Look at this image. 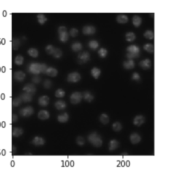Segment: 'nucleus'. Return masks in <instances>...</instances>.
<instances>
[{"instance_id": "f257e3e1", "label": "nucleus", "mask_w": 194, "mask_h": 174, "mask_svg": "<svg viewBox=\"0 0 194 174\" xmlns=\"http://www.w3.org/2000/svg\"><path fill=\"white\" fill-rule=\"evenodd\" d=\"M88 140L96 148H100L103 144V141L101 136L96 132H93L90 134L88 136Z\"/></svg>"}, {"instance_id": "f03ea898", "label": "nucleus", "mask_w": 194, "mask_h": 174, "mask_svg": "<svg viewBox=\"0 0 194 174\" xmlns=\"http://www.w3.org/2000/svg\"><path fill=\"white\" fill-rule=\"evenodd\" d=\"M128 53L127 57L129 60H132L134 58L139 57L140 49L138 46L131 45L127 48Z\"/></svg>"}, {"instance_id": "7ed1b4c3", "label": "nucleus", "mask_w": 194, "mask_h": 174, "mask_svg": "<svg viewBox=\"0 0 194 174\" xmlns=\"http://www.w3.org/2000/svg\"><path fill=\"white\" fill-rule=\"evenodd\" d=\"M83 96L79 92H74L71 94L70 97V102L73 105H77L81 102Z\"/></svg>"}, {"instance_id": "20e7f679", "label": "nucleus", "mask_w": 194, "mask_h": 174, "mask_svg": "<svg viewBox=\"0 0 194 174\" xmlns=\"http://www.w3.org/2000/svg\"><path fill=\"white\" fill-rule=\"evenodd\" d=\"M81 79L80 74L78 72H72L68 74L67 81L71 83H77Z\"/></svg>"}, {"instance_id": "39448f33", "label": "nucleus", "mask_w": 194, "mask_h": 174, "mask_svg": "<svg viewBox=\"0 0 194 174\" xmlns=\"http://www.w3.org/2000/svg\"><path fill=\"white\" fill-rule=\"evenodd\" d=\"M40 64L37 62H32L28 66V70L31 74L38 75L41 73L40 72Z\"/></svg>"}, {"instance_id": "423d86ee", "label": "nucleus", "mask_w": 194, "mask_h": 174, "mask_svg": "<svg viewBox=\"0 0 194 174\" xmlns=\"http://www.w3.org/2000/svg\"><path fill=\"white\" fill-rule=\"evenodd\" d=\"M90 59V54L87 51L80 53L78 55V61L80 63H85Z\"/></svg>"}, {"instance_id": "0eeeda50", "label": "nucleus", "mask_w": 194, "mask_h": 174, "mask_svg": "<svg viewBox=\"0 0 194 174\" xmlns=\"http://www.w3.org/2000/svg\"><path fill=\"white\" fill-rule=\"evenodd\" d=\"M34 108L31 106H27L24 107L20 110V113L22 116L24 117H28L34 114Z\"/></svg>"}, {"instance_id": "6e6552de", "label": "nucleus", "mask_w": 194, "mask_h": 174, "mask_svg": "<svg viewBox=\"0 0 194 174\" xmlns=\"http://www.w3.org/2000/svg\"><path fill=\"white\" fill-rule=\"evenodd\" d=\"M96 28L95 27L90 25L85 26L83 28V33L86 35H93L96 33Z\"/></svg>"}, {"instance_id": "1a4fd4ad", "label": "nucleus", "mask_w": 194, "mask_h": 174, "mask_svg": "<svg viewBox=\"0 0 194 174\" xmlns=\"http://www.w3.org/2000/svg\"><path fill=\"white\" fill-rule=\"evenodd\" d=\"M23 90L27 93L34 94L36 92V86H35L33 84H27L24 87Z\"/></svg>"}, {"instance_id": "9d476101", "label": "nucleus", "mask_w": 194, "mask_h": 174, "mask_svg": "<svg viewBox=\"0 0 194 174\" xmlns=\"http://www.w3.org/2000/svg\"><path fill=\"white\" fill-rule=\"evenodd\" d=\"M145 122V118L142 115H138L135 117L133 123L137 126H140Z\"/></svg>"}, {"instance_id": "9b49d317", "label": "nucleus", "mask_w": 194, "mask_h": 174, "mask_svg": "<svg viewBox=\"0 0 194 174\" xmlns=\"http://www.w3.org/2000/svg\"><path fill=\"white\" fill-rule=\"evenodd\" d=\"M38 102L42 107H46L50 102V98L47 96H41L39 98Z\"/></svg>"}, {"instance_id": "f8f14e48", "label": "nucleus", "mask_w": 194, "mask_h": 174, "mask_svg": "<svg viewBox=\"0 0 194 174\" xmlns=\"http://www.w3.org/2000/svg\"><path fill=\"white\" fill-rule=\"evenodd\" d=\"M32 143L35 146H42L45 144V141L44 138L40 137V136H36L35 137L33 140Z\"/></svg>"}, {"instance_id": "ddd939ff", "label": "nucleus", "mask_w": 194, "mask_h": 174, "mask_svg": "<svg viewBox=\"0 0 194 174\" xmlns=\"http://www.w3.org/2000/svg\"><path fill=\"white\" fill-rule=\"evenodd\" d=\"M38 118L39 119H41L42 120H47L50 118V113L48 111L45 110H42L39 111L37 115Z\"/></svg>"}, {"instance_id": "4468645a", "label": "nucleus", "mask_w": 194, "mask_h": 174, "mask_svg": "<svg viewBox=\"0 0 194 174\" xmlns=\"http://www.w3.org/2000/svg\"><path fill=\"white\" fill-rule=\"evenodd\" d=\"M130 140L133 144H136L139 143L141 141V138L138 134L134 133L132 134L130 137Z\"/></svg>"}, {"instance_id": "2eb2a0df", "label": "nucleus", "mask_w": 194, "mask_h": 174, "mask_svg": "<svg viewBox=\"0 0 194 174\" xmlns=\"http://www.w3.org/2000/svg\"><path fill=\"white\" fill-rule=\"evenodd\" d=\"M139 66L144 70H147L150 68L152 66V62L149 59L143 60L139 62Z\"/></svg>"}, {"instance_id": "dca6fc26", "label": "nucleus", "mask_w": 194, "mask_h": 174, "mask_svg": "<svg viewBox=\"0 0 194 174\" xmlns=\"http://www.w3.org/2000/svg\"><path fill=\"white\" fill-rule=\"evenodd\" d=\"M20 98L22 99V101H23L24 102H30L33 100V94L30 93H25L22 94L20 96Z\"/></svg>"}, {"instance_id": "f3484780", "label": "nucleus", "mask_w": 194, "mask_h": 174, "mask_svg": "<svg viewBox=\"0 0 194 174\" xmlns=\"http://www.w3.org/2000/svg\"><path fill=\"white\" fill-rule=\"evenodd\" d=\"M46 74L48 76L54 77L58 75V70L55 68L51 67H48L47 70H46Z\"/></svg>"}, {"instance_id": "a211bd4d", "label": "nucleus", "mask_w": 194, "mask_h": 174, "mask_svg": "<svg viewBox=\"0 0 194 174\" xmlns=\"http://www.w3.org/2000/svg\"><path fill=\"white\" fill-rule=\"evenodd\" d=\"M119 142L116 140H112L109 144V149L110 151H114L119 148Z\"/></svg>"}, {"instance_id": "6ab92c4d", "label": "nucleus", "mask_w": 194, "mask_h": 174, "mask_svg": "<svg viewBox=\"0 0 194 174\" xmlns=\"http://www.w3.org/2000/svg\"><path fill=\"white\" fill-rule=\"evenodd\" d=\"M69 116L67 112H65L62 114H60L58 116V122L60 123H65L68 121Z\"/></svg>"}, {"instance_id": "aec40b11", "label": "nucleus", "mask_w": 194, "mask_h": 174, "mask_svg": "<svg viewBox=\"0 0 194 174\" xmlns=\"http://www.w3.org/2000/svg\"><path fill=\"white\" fill-rule=\"evenodd\" d=\"M55 108L58 110H62L66 108L67 105L64 101L58 100L54 103Z\"/></svg>"}, {"instance_id": "412c9836", "label": "nucleus", "mask_w": 194, "mask_h": 174, "mask_svg": "<svg viewBox=\"0 0 194 174\" xmlns=\"http://www.w3.org/2000/svg\"><path fill=\"white\" fill-rule=\"evenodd\" d=\"M83 96L84 98V100L86 101L87 102H91L94 99L93 95L89 91L84 92Z\"/></svg>"}, {"instance_id": "4be33fe9", "label": "nucleus", "mask_w": 194, "mask_h": 174, "mask_svg": "<svg viewBox=\"0 0 194 174\" xmlns=\"http://www.w3.org/2000/svg\"><path fill=\"white\" fill-rule=\"evenodd\" d=\"M117 21L119 24H126L128 22V17L125 14H119L117 17Z\"/></svg>"}, {"instance_id": "5701e85b", "label": "nucleus", "mask_w": 194, "mask_h": 174, "mask_svg": "<svg viewBox=\"0 0 194 174\" xmlns=\"http://www.w3.org/2000/svg\"><path fill=\"white\" fill-rule=\"evenodd\" d=\"M91 76L93 77L94 78L97 79L101 75V70L97 67H94L91 69Z\"/></svg>"}, {"instance_id": "b1692460", "label": "nucleus", "mask_w": 194, "mask_h": 174, "mask_svg": "<svg viewBox=\"0 0 194 174\" xmlns=\"http://www.w3.org/2000/svg\"><path fill=\"white\" fill-rule=\"evenodd\" d=\"M142 22L141 17L138 15H135L132 18V24L136 27H138L140 26Z\"/></svg>"}, {"instance_id": "393cba45", "label": "nucleus", "mask_w": 194, "mask_h": 174, "mask_svg": "<svg viewBox=\"0 0 194 174\" xmlns=\"http://www.w3.org/2000/svg\"><path fill=\"white\" fill-rule=\"evenodd\" d=\"M123 67L127 69H133L135 67V64L133 60H129L128 61H125L123 63Z\"/></svg>"}, {"instance_id": "a878e982", "label": "nucleus", "mask_w": 194, "mask_h": 174, "mask_svg": "<svg viewBox=\"0 0 194 174\" xmlns=\"http://www.w3.org/2000/svg\"><path fill=\"white\" fill-rule=\"evenodd\" d=\"M15 78L18 81H22L24 80L26 77V74L22 71L16 72L15 74Z\"/></svg>"}, {"instance_id": "bb28decb", "label": "nucleus", "mask_w": 194, "mask_h": 174, "mask_svg": "<svg viewBox=\"0 0 194 174\" xmlns=\"http://www.w3.org/2000/svg\"><path fill=\"white\" fill-rule=\"evenodd\" d=\"M37 18L38 22L40 25H44L48 20V18L43 13H39L37 16Z\"/></svg>"}, {"instance_id": "cd10ccee", "label": "nucleus", "mask_w": 194, "mask_h": 174, "mask_svg": "<svg viewBox=\"0 0 194 174\" xmlns=\"http://www.w3.org/2000/svg\"><path fill=\"white\" fill-rule=\"evenodd\" d=\"M29 56L33 58H37L39 56V51L35 48H30L27 51Z\"/></svg>"}, {"instance_id": "c85d7f7f", "label": "nucleus", "mask_w": 194, "mask_h": 174, "mask_svg": "<svg viewBox=\"0 0 194 174\" xmlns=\"http://www.w3.org/2000/svg\"><path fill=\"white\" fill-rule=\"evenodd\" d=\"M100 120L101 123H102L104 125H106L109 122L110 118L107 114H102L100 117Z\"/></svg>"}, {"instance_id": "c756f323", "label": "nucleus", "mask_w": 194, "mask_h": 174, "mask_svg": "<svg viewBox=\"0 0 194 174\" xmlns=\"http://www.w3.org/2000/svg\"><path fill=\"white\" fill-rule=\"evenodd\" d=\"M83 48L82 43L79 42H75L73 43L71 46V49L74 52H78L81 50Z\"/></svg>"}, {"instance_id": "7c9ffc66", "label": "nucleus", "mask_w": 194, "mask_h": 174, "mask_svg": "<svg viewBox=\"0 0 194 174\" xmlns=\"http://www.w3.org/2000/svg\"><path fill=\"white\" fill-rule=\"evenodd\" d=\"M59 40L61 42L63 43H65L68 41L69 38V34L68 31L59 34Z\"/></svg>"}, {"instance_id": "2f4dec72", "label": "nucleus", "mask_w": 194, "mask_h": 174, "mask_svg": "<svg viewBox=\"0 0 194 174\" xmlns=\"http://www.w3.org/2000/svg\"><path fill=\"white\" fill-rule=\"evenodd\" d=\"M52 55L56 59H59L62 57V51L59 48H55V50L54 51Z\"/></svg>"}, {"instance_id": "473e14b6", "label": "nucleus", "mask_w": 194, "mask_h": 174, "mask_svg": "<svg viewBox=\"0 0 194 174\" xmlns=\"http://www.w3.org/2000/svg\"><path fill=\"white\" fill-rule=\"evenodd\" d=\"M88 46L89 48L92 50H96L99 46V43L96 40H91L89 41L88 43Z\"/></svg>"}, {"instance_id": "72a5a7b5", "label": "nucleus", "mask_w": 194, "mask_h": 174, "mask_svg": "<svg viewBox=\"0 0 194 174\" xmlns=\"http://www.w3.org/2000/svg\"><path fill=\"white\" fill-rule=\"evenodd\" d=\"M126 40L128 42H132L136 38V35L133 32H128L126 35Z\"/></svg>"}, {"instance_id": "f704fd0d", "label": "nucleus", "mask_w": 194, "mask_h": 174, "mask_svg": "<svg viewBox=\"0 0 194 174\" xmlns=\"http://www.w3.org/2000/svg\"><path fill=\"white\" fill-rule=\"evenodd\" d=\"M65 94V91L62 88H59L55 92V96L58 98H62Z\"/></svg>"}, {"instance_id": "c9c22d12", "label": "nucleus", "mask_w": 194, "mask_h": 174, "mask_svg": "<svg viewBox=\"0 0 194 174\" xmlns=\"http://www.w3.org/2000/svg\"><path fill=\"white\" fill-rule=\"evenodd\" d=\"M112 128L115 131H120L122 128V125L119 122H114L112 125Z\"/></svg>"}, {"instance_id": "e433bc0d", "label": "nucleus", "mask_w": 194, "mask_h": 174, "mask_svg": "<svg viewBox=\"0 0 194 174\" xmlns=\"http://www.w3.org/2000/svg\"><path fill=\"white\" fill-rule=\"evenodd\" d=\"M144 49L148 52L153 53L154 52L153 45L151 43H147L144 46Z\"/></svg>"}, {"instance_id": "4c0bfd02", "label": "nucleus", "mask_w": 194, "mask_h": 174, "mask_svg": "<svg viewBox=\"0 0 194 174\" xmlns=\"http://www.w3.org/2000/svg\"><path fill=\"white\" fill-rule=\"evenodd\" d=\"M99 56L102 58H104L108 55V51L105 48H101L98 51Z\"/></svg>"}, {"instance_id": "58836bf2", "label": "nucleus", "mask_w": 194, "mask_h": 174, "mask_svg": "<svg viewBox=\"0 0 194 174\" xmlns=\"http://www.w3.org/2000/svg\"><path fill=\"white\" fill-rule=\"evenodd\" d=\"M24 61V58L21 55H17L15 59L16 64L19 65V66L23 64Z\"/></svg>"}, {"instance_id": "ea45409f", "label": "nucleus", "mask_w": 194, "mask_h": 174, "mask_svg": "<svg viewBox=\"0 0 194 174\" xmlns=\"http://www.w3.org/2000/svg\"><path fill=\"white\" fill-rule=\"evenodd\" d=\"M144 36L145 37L149 40H152L153 39L154 37V33L152 31H146L144 34Z\"/></svg>"}, {"instance_id": "a19ab883", "label": "nucleus", "mask_w": 194, "mask_h": 174, "mask_svg": "<svg viewBox=\"0 0 194 174\" xmlns=\"http://www.w3.org/2000/svg\"><path fill=\"white\" fill-rule=\"evenodd\" d=\"M24 133V130L21 128H16L13 131V136L15 137H19Z\"/></svg>"}, {"instance_id": "79ce46f5", "label": "nucleus", "mask_w": 194, "mask_h": 174, "mask_svg": "<svg viewBox=\"0 0 194 174\" xmlns=\"http://www.w3.org/2000/svg\"><path fill=\"white\" fill-rule=\"evenodd\" d=\"M55 50V48L52 45H48L45 47L46 52L49 55H51L53 54L54 51Z\"/></svg>"}, {"instance_id": "37998d69", "label": "nucleus", "mask_w": 194, "mask_h": 174, "mask_svg": "<svg viewBox=\"0 0 194 174\" xmlns=\"http://www.w3.org/2000/svg\"><path fill=\"white\" fill-rule=\"evenodd\" d=\"M43 86L46 89H50L52 86V82L49 79H46L44 81Z\"/></svg>"}, {"instance_id": "c03bdc74", "label": "nucleus", "mask_w": 194, "mask_h": 174, "mask_svg": "<svg viewBox=\"0 0 194 174\" xmlns=\"http://www.w3.org/2000/svg\"><path fill=\"white\" fill-rule=\"evenodd\" d=\"M76 143L79 146H84L85 143V140L83 137L78 136L76 138Z\"/></svg>"}, {"instance_id": "a18cd8bd", "label": "nucleus", "mask_w": 194, "mask_h": 174, "mask_svg": "<svg viewBox=\"0 0 194 174\" xmlns=\"http://www.w3.org/2000/svg\"><path fill=\"white\" fill-rule=\"evenodd\" d=\"M70 35L73 37H75L78 34V30L76 28H72L70 31Z\"/></svg>"}, {"instance_id": "49530a36", "label": "nucleus", "mask_w": 194, "mask_h": 174, "mask_svg": "<svg viewBox=\"0 0 194 174\" xmlns=\"http://www.w3.org/2000/svg\"><path fill=\"white\" fill-rule=\"evenodd\" d=\"M48 66L45 63H41L40 64V72L41 73L46 74V70L48 69Z\"/></svg>"}, {"instance_id": "de8ad7c7", "label": "nucleus", "mask_w": 194, "mask_h": 174, "mask_svg": "<svg viewBox=\"0 0 194 174\" xmlns=\"http://www.w3.org/2000/svg\"><path fill=\"white\" fill-rule=\"evenodd\" d=\"M41 77L39 76L38 75H35L32 78V81L33 83L39 84L41 82Z\"/></svg>"}, {"instance_id": "09e8293b", "label": "nucleus", "mask_w": 194, "mask_h": 174, "mask_svg": "<svg viewBox=\"0 0 194 174\" xmlns=\"http://www.w3.org/2000/svg\"><path fill=\"white\" fill-rule=\"evenodd\" d=\"M132 79L134 81H138L140 79V76L139 75V74L137 72H134V74H132Z\"/></svg>"}, {"instance_id": "8fccbe9b", "label": "nucleus", "mask_w": 194, "mask_h": 174, "mask_svg": "<svg viewBox=\"0 0 194 174\" xmlns=\"http://www.w3.org/2000/svg\"><path fill=\"white\" fill-rule=\"evenodd\" d=\"M58 33L59 34L62 33H65L67 31V28L65 26H60L58 28Z\"/></svg>"}, {"instance_id": "3c124183", "label": "nucleus", "mask_w": 194, "mask_h": 174, "mask_svg": "<svg viewBox=\"0 0 194 174\" xmlns=\"http://www.w3.org/2000/svg\"><path fill=\"white\" fill-rule=\"evenodd\" d=\"M22 102V100L21 98H17V99H16L15 100V102H14V105H15V106H16V107L19 106L21 104Z\"/></svg>"}]
</instances>
